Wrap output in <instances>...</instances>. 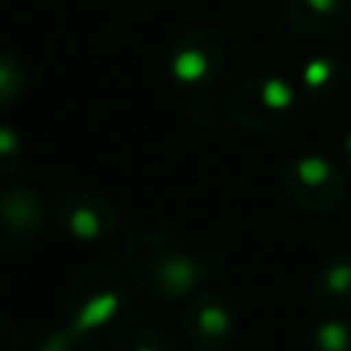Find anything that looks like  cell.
<instances>
[{
	"label": "cell",
	"mask_w": 351,
	"mask_h": 351,
	"mask_svg": "<svg viewBox=\"0 0 351 351\" xmlns=\"http://www.w3.org/2000/svg\"><path fill=\"white\" fill-rule=\"evenodd\" d=\"M121 258L129 280L156 302L189 299L203 282L225 274V258L217 250H184L154 228L132 230Z\"/></svg>",
	"instance_id": "cell-1"
},
{
	"label": "cell",
	"mask_w": 351,
	"mask_h": 351,
	"mask_svg": "<svg viewBox=\"0 0 351 351\" xmlns=\"http://www.w3.org/2000/svg\"><path fill=\"white\" fill-rule=\"evenodd\" d=\"M66 326L80 346L93 351H110L129 343L134 335L129 280L104 263L80 269L66 293Z\"/></svg>",
	"instance_id": "cell-2"
},
{
	"label": "cell",
	"mask_w": 351,
	"mask_h": 351,
	"mask_svg": "<svg viewBox=\"0 0 351 351\" xmlns=\"http://www.w3.org/2000/svg\"><path fill=\"white\" fill-rule=\"evenodd\" d=\"M299 96L296 82L280 74H255L230 90L225 112L247 134H271L296 115Z\"/></svg>",
	"instance_id": "cell-3"
},
{
	"label": "cell",
	"mask_w": 351,
	"mask_h": 351,
	"mask_svg": "<svg viewBox=\"0 0 351 351\" xmlns=\"http://www.w3.org/2000/svg\"><path fill=\"white\" fill-rule=\"evenodd\" d=\"M228 60L225 36L211 25H195L178 33L165 49V74L186 96L208 93Z\"/></svg>",
	"instance_id": "cell-4"
},
{
	"label": "cell",
	"mask_w": 351,
	"mask_h": 351,
	"mask_svg": "<svg viewBox=\"0 0 351 351\" xmlns=\"http://www.w3.org/2000/svg\"><path fill=\"white\" fill-rule=\"evenodd\" d=\"M280 186L282 195L307 214H332L348 197V178L343 170L313 151H302L282 165Z\"/></svg>",
	"instance_id": "cell-5"
},
{
	"label": "cell",
	"mask_w": 351,
	"mask_h": 351,
	"mask_svg": "<svg viewBox=\"0 0 351 351\" xmlns=\"http://www.w3.org/2000/svg\"><path fill=\"white\" fill-rule=\"evenodd\" d=\"M181 332L192 351H225L236 335V313L225 293L197 291L181 313Z\"/></svg>",
	"instance_id": "cell-6"
},
{
	"label": "cell",
	"mask_w": 351,
	"mask_h": 351,
	"mask_svg": "<svg viewBox=\"0 0 351 351\" xmlns=\"http://www.w3.org/2000/svg\"><path fill=\"white\" fill-rule=\"evenodd\" d=\"M55 222L58 228L80 241V244H99L107 241L118 230V208L115 203L101 192H69L55 206Z\"/></svg>",
	"instance_id": "cell-7"
},
{
	"label": "cell",
	"mask_w": 351,
	"mask_h": 351,
	"mask_svg": "<svg viewBox=\"0 0 351 351\" xmlns=\"http://www.w3.org/2000/svg\"><path fill=\"white\" fill-rule=\"evenodd\" d=\"M47 225V203L33 186H0V255L36 244Z\"/></svg>",
	"instance_id": "cell-8"
},
{
	"label": "cell",
	"mask_w": 351,
	"mask_h": 351,
	"mask_svg": "<svg viewBox=\"0 0 351 351\" xmlns=\"http://www.w3.org/2000/svg\"><path fill=\"white\" fill-rule=\"evenodd\" d=\"M285 25L302 38H326L351 22V0H285Z\"/></svg>",
	"instance_id": "cell-9"
},
{
	"label": "cell",
	"mask_w": 351,
	"mask_h": 351,
	"mask_svg": "<svg viewBox=\"0 0 351 351\" xmlns=\"http://www.w3.org/2000/svg\"><path fill=\"white\" fill-rule=\"evenodd\" d=\"M310 299L326 313L351 310V250L332 252L310 277Z\"/></svg>",
	"instance_id": "cell-10"
},
{
	"label": "cell",
	"mask_w": 351,
	"mask_h": 351,
	"mask_svg": "<svg viewBox=\"0 0 351 351\" xmlns=\"http://www.w3.org/2000/svg\"><path fill=\"white\" fill-rule=\"evenodd\" d=\"M343 82V63L332 55H313L302 63L296 88L307 101H324L329 99Z\"/></svg>",
	"instance_id": "cell-11"
},
{
	"label": "cell",
	"mask_w": 351,
	"mask_h": 351,
	"mask_svg": "<svg viewBox=\"0 0 351 351\" xmlns=\"http://www.w3.org/2000/svg\"><path fill=\"white\" fill-rule=\"evenodd\" d=\"M310 351H351V318H324L304 335Z\"/></svg>",
	"instance_id": "cell-12"
},
{
	"label": "cell",
	"mask_w": 351,
	"mask_h": 351,
	"mask_svg": "<svg viewBox=\"0 0 351 351\" xmlns=\"http://www.w3.org/2000/svg\"><path fill=\"white\" fill-rule=\"evenodd\" d=\"M27 66L8 49L0 47V110L16 104L27 90Z\"/></svg>",
	"instance_id": "cell-13"
},
{
	"label": "cell",
	"mask_w": 351,
	"mask_h": 351,
	"mask_svg": "<svg viewBox=\"0 0 351 351\" xmlns=\"http://www.w3.org/2000/svg\"><path fill=\"white\" fill-rule=\"evenodd\" d=\"M25 162V140L22 134L0 118V178L14 176Z\"/></svg>",
	"instance_id": "cell-14"
},
{
	"label": "cell",
	"mask_w": 351,
	"mask_h": 351,
	"mask_svg": "<svg viewBox=\"0 0 351 351\" xmlns=\"http://www.w3.org/2000/svg\"><path fill=\"white\" fill-rule=\"evenodd\" d=\"M126 351H176V343L167 332H162L156 326H145L129 337Z\"/></svg>",
	"instance_id": "cell-15"
},
{
	"label": "cell",
	"mask_w": 351,
	"mask_h": 351,
	"mask_svg": "<svg viewBox=\"0 0 351 351\" xmlns=\"http://www.w3.org/2000/svg\"><path fill=\"white\" fill-rule=\"evenodd\" d=\"M77 346H80V343H77V337L71 335V329H69V326H58V329L47 332V335L38 340L36 351H74Z\"/></svg>",
	"instance_id": "cell-16"
},
{
	"label": "cell",
	"mask_w": 351,
	"mask_h": 351,
	"mask_svg": "<svg viewBox=\"0 0 351 351\" xmlns=\"http://www.w3.org/2000/svg\"><path fill=\"white\" fill-rule=\"evenodd\" d=\"M19 343H22V335L16 324L0 313V351H19Z\"/></svg>",
	"instance_id": "cell-17"
},
{
	"label": "cell",
	"mask_w": 351,
	"mask_h": 351,
	"mask_svg": "<svg viewBox=\"0 0 351 351\" xmlns=\"http://www.w3.org/2000/svg\"><path fill=\"white\" fill-rule=\"evenodd\" d=\"M340 162L346 165V170H351V129H346L340 137Z\"/></svg>",
	"instance_id": "cell-18"
}]
</instances>
